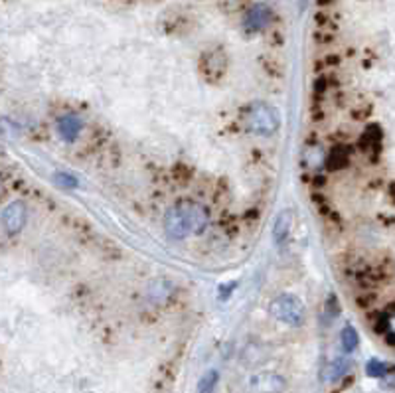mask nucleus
<instances>
[{"label": "nucleus", "mask_w": 395, "mask_h": 393, "mask_svg": "<svg viewBox=\"0 0 395 393\" xmlns=\"http://www.w3.org/2000/svg\"><path fill=\"white\" fill-rule=\"evenodd\" d=\"M208 209L202 204L182 200L166 212L165 230L172 240H186L188 235H200L208 228Z\"/></svg>", "instance_id": "f257e3e1"}, {"label": "nucleus", "mask_w": 395, "mask_h": 393, "mask_svg": "<svg viewBox=\"0 0 395 393\" xmlns=\"http://www.w3.org/2000/svg\"><path fill=\"white\" fill-rule=\"evenodd\" d=\"M245 120H247L249 131L255 132V135H263V137L277 132L279 125H281V117H279L277 109L267 105V103H253L247 111V119Z\"/></svg>", "instance_id": "f03ea898"}, {"label": "nucleus", "mask_w": 395, "mask_h": 393, "mask_svg": "<svg viewBox=\"0 0 395 393\" xmlns=\"http://www.w3.org/2000/svg\"><path fill=\"white\" fill-rule=\"evenodd\" d=\"M271 315L289 326H300L305 322V303L295 295H279L269 306Z\"/></svg>", "instance_id": "7ed1b4c3"}, {"label": "nucleus", "mask_w": 395, "mask_h": 393, "mask_svg": "<svg viewBox=\"0 0 395 393\" xmlns=\"http://www.w3.org/2000/svg\"><path fill=\"white\" fill-rule=\"evenodd\" d=\"M200 71L208 79L209 83H218L221 77L228 71V57L221 50H212L206 52L200 60Z\"/></svg>", "instance_id": "20e7f679"}, {"label": "nucleus", "mask_w": 395, "mask_h": 393, "mask_svg": "<svg viewBox=\"0 0 395 393\" xmlns=\"http://www.w3.org/2000/svg\"><path fill=\"white\" fill-rule=\"evenodd\" d=\"M26 219H28V212H26L24 202L14 200L2 212V228L8 235H16V233H20L24 230Z\"/></svg>", "instance_id": "39448f33"}, {"label": "nucleus", "mask_w": 395, "mask_h": 393, "mask_svg": "<svg viewBox=\"0 0 395 393\" xmlns=\"http://www.w3.org/2000/svg\"><path fill=\"white\" fill-rule=\"evenodd\" d=\"M285 378L273 373V371H265V373H257L253 375L249 382V389L253 393H281L285 389Z\"/></svg>", "instance_id": "423d86ee"}, {"label": "nucleus", "mask_w": 395, "mask_h": 393, "mask_svg": "<svg viewBox=\"0 0 395 393\" xmlns=\"http://www.w3.org/2000/svg\"><path fill=\"white\" fill-rule=\"evenodd\" d=\"M271 22V8L267 4H253L249 11L245 12L243 28L247 34H255L265 30Z\"/></svg>", "instance_id": "0eeeda50"}, {"label": "nucleus", "mask_w": 395, "mask_h": 393, "mask_svg": "<svg viewBox=\"0 0 395 393\" xmlns=\"http://www.w3.org/2000/svg\"><path fill=\"white\" fill-rule=\"evenodd\" d=\"M83 131V120L77 115H66L57 120V132L66 142H74Z\"/></svg>", "instance_id": "6e6552de"}, {"label": "nucleus", "mask_w": 395, "mask_h": 393, "mask_svg": "<svg viewBox=\"0 0 395 393\" xmlns=\"http://www.w3.org/2000/svg\"><path fill=\"white\" fill-rule=\"evenodd\" d=\"M291 226H293V214H291V209H283L277 219H275V226H273V240L277 245H283L289 237V233H291Z\"/></svg>", "instance_id": "1a4fd4ad"}, {"label": "nucleus", "mask_w": 395, "mask_h": 393, "mask_svg": "<svg viewBox=\"0 0 395 393\" xmlns=\"http://www.w3.org/2000/svg\"><path fill=\"white\" fill-rule=\"evenodd\" d=\"M348 158H350V151L344 146V144H338V146H334L332 151L328 153L326 156V168L332 170V172H336V170H342V168H346V164H348Z\"/></svg>", "instance_id": "9d476101"}, {"label": "nucleus", "mask_w": 395, "mask_h": 393, "mask_svg": "<svg viewBox=\"0 0 395 393\" xmlns=\"http://www.w3.org/2000/svg\"><path fill=\"white\" fill-rule=\"evenodd\" d=\"M340 342H342V348H344L346 354H350V352H354V350L358 348V344H360V336H358L356 328L352 326V324H346V326L342 328Z\"/></svg>", "instance_id": "9b49d317"}, {"label": "nucleus", "mask_w": 395, "mask_h": 393, "mask_svg": "<svg viewBox=\"0 0 395 393\" xmlns=\"http://www.w3.org/2000/svg\"><path fill=\"white\" fill-rule=\"evenodd\" d=\"M350 370V360L348 358H334V360L328 364V380L330 382H336L344 378Z\"/></svg>", "instance_id": "f8f14e48"}, {"label": "nucleus", "mask_w": 395, "mask_h": 393, "mask_svg": "<svg viewBox=\"0 0 395 393\" xmlns=\"http://www.w3.org/2000/svg\"><path fill=\"white\" fill-rule=\"evenodd\" d=\"M220 380V373L216 370H208L198 382V393H214Z\"/></svg>", "instance_id": "ddd939ff"}, {"label": "nucleus", "mask_w": 395, "mask_h": 393, "mask_svg": "<svg viewBox=\"0 0 395 393\" xmlns=\"http://www.w3.org/2000/svg\"><path fill=\"white\" fill-rule=\"evenodd\" d=\"M366 373L370 378H385L387 375V364L380 360H370L366 366Z\"/></svg>", "instance_id": "4468645a"}, {"label": "nucleus", "mask_w": 395, "mask_h": 393, "mask_svg": "<svg viewBox=\"0 0 395 393\" xmlns=\"http://www.w3.org/2000/svg\"><path fill=\"white\" fill-rule=\"evenodd\" d=\"M55 182L60 186H64V188H77V180L74 176L66 174V172H55Z\"/></svg>", "instance_id": "2eb2a0df"}, {"label": "nucleus", "mask_w": 395, "mask_h": 393, "mask_svg": "<svg viewBox=\"0 0 395 393\" xmlns=\"http://www.w3.org/2000/svg\"><path fill=\"white\" fill-rule=\"evenodd\" d=\"M237 287V283H230V284H221L220 289H218V293H221V298H228L230 293Z\"/></svg>", "instance_id": "dca6fc26"}, {"label": "nucleus", "mask_w": 395, "mask_h": 393, "mask_svg": "<svg viewBox=\"0 0 395 393\" xmlns=\"http://www.w3.org/2000/svg\"><path fill=\"white\" fill-rule=\"evenodd\" d=\"M385 382H387V385H391V387H395V375H391V378H387Z\"/></svg>", "instance_id": "f3484780"}]
</instances>
